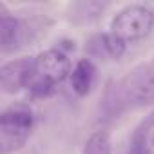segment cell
I'll return each mask as SVG.
<instances>
[{"label":"cell","instance_id":"cell-2","mask_svg":"<svg viewBox=\"0 0 154 154\" xmlns=\"http://www.w3.org/2000/svg\"><path fill=\"white\" fill-rule=\"evenodd\" d=\"M118 85L129 109L154 103V58L129 71L118 80Z\"/></svg>","mask_w":154,"mask_h":154},{"label":"cell","instance_id":"cell-9","mask_svg":"<svg viewBox=\"0 0 154 154\" xmlns=\"http://www.w3.org/2000/svg\"><path fill=\"white\" fill-rule=\"evenodd\" d=\"M154 132V109L141 118V122L134 127L131 140H129V152L127 154H149L150 149V138Z\"/></svg>","mask_w":154,"mask_h":154},{"label":"cell","instance_id":"cell-1","mask_svg":"<svg viewBox=\"0 0 154 154\" xmlns=\"http://www.w3.org/2000/svg\"><path fill=\"white\" fill-rule=\"evenodd\" d=\"M35 125V114L26 103H13L0 114V154L20 150Z\"/></svg>","mask_w":154,"mask_h":154},{"label":"cell","instance_id":"cell-7","mask_svg":"<svg viewBox=\"0 0 154 154\" xmlns=\"http://www.w3.org/2000/svg\"><path fill=\"white\" fill-rule=\"evenodd\" d=\"M109 8V2L102 0H80L67 8V18L74 26H91L94 24Z\"/></svg>","mask_w":154,"mask_h":154},{"label":"cell","instance_id":"cell-13","mask_svg":"<svg viewBox=\"0 0 154 154\" xmlns=\"http://www.w3.org/2000/svg\"><path fill=\"white\" fill-rule=\"evenodd\" d=\"M85 53L91 58L94 60H111L109 58V53H107V45H105V33H96V35H91L85 42Z\"/></svg>","mask_w":154,"mask_h":154},{"label":"cell","instance_id":"cell-14","mask_svg":"<svg viewBox=\"0 0 154 154\" xmlns=\"http://www.w3.org/2000/svg\"><path fill=\"white\" fill-rule=\"evenodd\" d=\"M105 45H107V53L111 60L122 58L127 51V42L114 33H105Z\"/></svg>","mask_w":154,"mask_h":154},{"label":"cell","instance_id":"cell-11","mask_svg":"<svg viewBox=\"0 0 154 154\" xmlns=\"http://www.w3.org/2000/svg\"><path fill=\"white\" fill-rule=\"evenodd\" d=\"M20 26H22L24 45H33L42 36H45V33L53 26V18H49L47 15H29L20 18Z\"/></svg>","mask_w":154,"mask_h":154},{"label":"cell","instance_id":"cell-17","mask_svg":"<svg viewBox=\"0 0 154 154\" xmlns=\"http://www.w3.org/2000/svg\"><path fill=\"white\" fill-rule=\"evenodd\" d=\"M150 147L154 149V132H152V138H150Z\"/></svg>","mask_w":154,"mask_h":154},{"label":"cell","instance_id":"cell-15","mask_svg":"<svg viewBox=\"0 0 154 154\" xmlns=\"http://www.w3.org/2000/svg\"><path fill=\"white\" fill-rule=\"evenodd\" d=\"M54 87L56 85H53V84H49V82H45L42 78H35L33 84L27 89H29V94L33 98H49L54 93Z\"/></svg>","mask_w":154,"mask_h":154},{"label":"cell","instance_id":"cell-18","mask_svg":"<svg viewBox=\"0 0 154 154\" xmlns=\"http://www.w3.org/2000/svg\"><path fill=\"white\" fill-rule=\"evenodd\" d=\"M149 154H154V152H149Z\"/></svg>","mask_w":154,"mask_h":154},{"label":"cell","instance_id":"cell-4","mask_svg":"<svg viewBox=\"0 0 154 154\" xmlns=\"http://www.w3.org/2000/svg\"><path fill=\"white\" fill-rule=\"evenodd\" d=\"M36 78L35 58H17L0 67V87L6 94L20 93Z\"/></svg>","mask_w":154,"mask_h":154},{"label":"cell","instance_id":"cell-3","mask_svg":"<svg viewBox=\"0 0 154 154\" xmlns=\"http://www.w3.org/2000/svg\"><path fill=\"white\" fill-rule=\"evenodd\" d=\"M154 27V9L145 4H131L120 9L112 22L111 33L118 35L125 42H134L145 38Z\"/></svg>","mask_w":154,"mask_h":154},{"label":"cell","instance_id":"cell-6","mask_svg":"<svg viewBox=\"0 0 154 154\" xmlns=\"http://www.w3.org/2000/svg\"><path fill=\"white\" fill-rule=\"evenodd\" d=\"M20 47H24L20 18L11 17L6 6L0 2V51L8 54L18 51Z\"/></svg>","mask_w":154,"mask_h":154},{"label":"cell","instance_id":"cell-8","mask_svg":"<svg viewBox=\"0 0 154 154\" xmlns=\"http://www.w3.org/2000/svg\"><path fill=\"white\" fill-rule=\"evenodd\" d=\"M125 111H129V105L120 91L118 80H111L107 82L102 100H100V116L103 122H114L118 120Z\"/></svg>","mask_w":154,"mask_h":154},{"label":"cell","instance_id":"cell-12","mask_svg":"<svg viewBox=\"0 0 154 154\" xmlns=\"http://www.w3.org/2000/svg\"><path fill=\"white\" fill-rule=\"evenodd\" d=\"M111 150H112V141H111L109 132L96 131L87 138L82 154H111Z\"/></svg>","mask_w":154,"mask_h":154},{"label":"cell","instance_id":"cell-5","mask_svg":"<svg viewBox=\"0 0 154 154\" xmlns=\"http://www.w3.org/2000/svg\"><path fill=\"white\" fill-rule=\"evenodd\" d=\"M35 63H36V78H42L53 85L63 82L72 72L67 53L60 51L58 47H51V49L42 51L35 58Z\"/></svg>","mask_w":154,"mask_h":154},{"label":"cell","instance_id":"cell-10","mask_svg":"<svg viewBox=\"0 0 154 154\" xmlns=\"http://www.w3.org/2000/svg\"><path fill=\"white\" fill-rule=\"evenodd\" d=\"M94 78H96V67H94L93 60L82 58L76 62V65L71 72V87L78 96H87L93 89Z\"/></svg>","mask_w":154,"mask_h":154},{"label":"cell","instance_id":"cell-16","mask_svg":"<svg viewBox=\"0 0 154 154\" xmlns=\"http://www.w3.org/2000/svg\"><path fill=\"white\" fill-rule=\"evenodd\" d=\"M58 49H60V51H63V49H67V51H74V42H72V40H62L60 45H58ZM63 53H65V51H63Z\"/></svg>","mask_w":154,"mask_h":154}]
</instances>
